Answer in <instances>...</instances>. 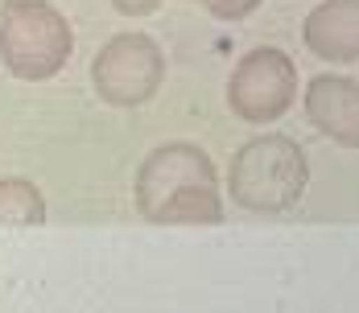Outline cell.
Instances as JSON below:
<instances>
[{
	"label": "cell",
	"instance_id": "cell-1",
	"mask_svg": "<svg viewBox=\"0 0 359 313\" xmlns=\"http://www.w3.org/2000/svg\"><path fill=\"white\" fill-rule=\"evenodd\" d=\"M133 198L149 223L170 227H194V223H219V177L211 157L198 144H161L144 157L137 169Z\"/></svg>",
	"mask_w": 359,
	"mask_h": 313
},
{
	"label": "cell",
	"instance_id": "cell-2",
	"mask_svg": "<svg viewBox=\"0 0 359 313\" xmlns=\"http://www.w3.org/2000/svg\"><path fill=\"white\" fill-rule=\"evenodd\" d=\"M71 50V21L50 0H4L0 4V62L13 78L46 83L67 67Z\"/></svg>",
	"mask_w": 359,
	"mask_h": 313
},
{
	"label": "cell",
	"instance_id": "cell-3",
	"mask_svg": "<svg viewBox=\"0 0 359 313\" xmlns=\"http://www.w3.org/2000/svg\"><path fill=\"white\" fill-rule=\"evenodd\" d=\"M306 181H310V165H306L302 144L277 137V132L252 137L231 157V174H227L236 207L256 210V214L289 210L306 194Z\"/></svg>",
	"mask_w": 359,
	"mask_h": 313
},
{
	"label": "cell",
	"instance_id": "cell-4",
	"mask_svg": "<svg viewBox=\"0 0 359 313\" xmlns=\"http://www.w3.org/2000/svg\"><path fill=\"white\" fill-rule=\"evenodd\" d=\"M165 78V54L149 34H116L91 62V83L111 107H141Z\"/></svg>",
	"mask_w": 359,
	"mask_h": 313
},
{
	"label": "cell",
	"instance_id": "cell-5",
	"mask_svg": "<svg viewBox=\"0 0 359 313\" xmlns=\"http://www.w3.org/2000/svg\"><path fill=\"white\" fill-rule=\"evenodd\" d=\"M297 99V70L277 46L244 54L227 78V104L244 124H273Z\"/></svg>",
	"mask_w": 359,
	"mask_h": 313
},
{
	"label": "cell",
	"instance_id": "cell-6",
	"mask_svg": "<svg viewBox=\"0 0 359 313\" xmlns=\"http://www.w3.org/2000/svg\"><path fill=\"white\" fill-rule=\"evenodd\" d=\"M306 120L326 140L359 148V83L343 74H318L306 87Z\"/></svg>",
	"mask_w": 359,
	"mask_h": 313
},
{
	"label": "cell",
	"instance_id": "cell-7",
	"mask_svg": "<svg viewBox=\"0 0 359 313\" xmlns=\"http://www.w3.org/2000/svg\"><path fill=\"white\" fill-rule=\"evenodd\" d=\"M302 37L323 62H359V0L314 4Z\"/></svg>",
	"mask_w": 359,
	"mask_h": 313
},
{
	"label": "cell",
	"instance_id": "cell-8",
	"mask_svg": "<svg viewBox=\"0 0 359 313\" xmlns=\"http://www.w3.org/2000/svg\"><path fill=\"white\" fill-rule=\"evenodd\" d=\"M46 198L25 177H0V227H41Z\"/></svg>",
	"mask_w": 359,
	"mask_h": 313
},
{
	"label": "cell",
	"instance_id": "cell-9",
	"mask_svg": "<svg viewBox=\"0 0 359 313\" xmlns=\"http://www.w3.org/2000/svg\"><path fill=\"white\" fill-rule=\"evenodd\" d=\"M198 4H207V13L219 21H244L260 8V0H198Z\"/></svg>",
	"mask_w": 359,
	"mask_h": 313
},
{
	"label": "cell",
	"instance_id": "cell-10",
	"mask_svg": "<svg viewBox=\"0 0 359 313\" xmlns=\"http://www.w3.org/2000/svg\"><path fill=\"white\" fill-rule=\"evenodd\" d=\"M111 4H116V13H124V17H149V13L161 8V0H111Z\"/></svg>",
	"mask_w": 359,
	"mask_h": 313
}]
</instances>
